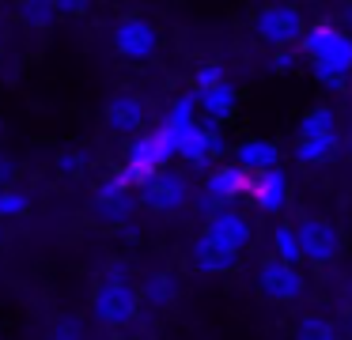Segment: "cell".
<instances>
[{
    "label": "cell",
    "instance_id": "1",
    "mask_svg": "<svg viewBox=\"0 0 352 340\" xmlns=\"http://www.w3.org/2000/svg\"><path fill=\"white\" fill-rule=\"evenodd\" d=\"M299 57H307L322 87L341 91L352 76V34H344L337 23H311L299 38Z\"/></svg>",
    "mask_w": 352,
    "mask_h": 340
},
{
    "label": "cell",
    "instance_id": "2",
    "mask_svg": "<svg viewBox=\"0 0 352 340\" xmlns=\"http://www.w3.org/2000/svg\"><path fill=\"white\" fill-rule=\"evenodd\" d=\"M175 159H178L175 136H170L163 125H155V128H144V133H137L129 140V148H125V163H122L118 174H122V181L129 189H140L155 170L170 166Z\"/></svg>",
    "mask_w": 352,
    "mask_h": 340
},
{
    "label": "cell",
    "instance_id": "3",
    "mask_svg": "<svg viewBox=\"0 0 352 340\" xmlns=\"http://www.w3.org/2000/svg\"><path fill=\"white\" fill-rule=\"evenodd\" d=\"M140 295H137V280L125 276V280H110L99 276L91 291V317L107 329H125L140 317Z\"/></svg>",
    "mask_w": 352,
    "mask_h": 340
},
{
    "label": "cell",
    "instance_id": "4",
    "mask_svg": "<svg viewBox=\"0 0 352 340\" xmlns=\"http://www.w3.org/2000/svg\"><path fill=\"white\" fill-rule=\"evenodd\" d=\"M254 38L269 49H288V45H299L307 30V19L292 0H269L254 12Z\"/></svg>",
    "mask_w": 352,
    "mask_h": 340
},
{
    "label": "cell",
    "instance_id": "5",
    "mask_svg": "<svg viewBox=\"0 0 352 340\" xmlns=\"http://www.w3.org/2000/svg\"><path fill=\"white\" fill-rule=\"evenodd\" d=\"M160 27H155L152 19H144V15H122V19L114 23V30H110V45H114V53L122 60H129V65H144V60H152L155 53H160Z\"/></svg>",
    "mask_w": 352,
    "mask_h": 340
},
{
    "label": "cell",
    "instance_id": "6",
    "mask_svg": "<svg viewBox=\"0 0 352 340\" xmlns=\"http://www.w3.org/2000/svg\"><path fill=\"white\" fill-rule=\"evenodd\" d=\"M296 227V242H299V257H303L307 264H314V269H322V264L337 261L341 257V231H337L333 219L326 216H303Z\"/></svg>",
    "mask_w": 352,
    "mask_h": 340
},
{
    "label": "cell",
    "instance_id": "7",
    "mask_svg": "<svg viewBox=\"0 0 352 340\" xmlns=\"http://www.w3.org/2000/svg\"><path fill=\"white\" fill-rule=\"evenodd\" d=\"M133 212H137V189L125 185L118 170L99 178V185L91 189V216L102 227H125Z\"/></svg>",
    "mask_w": 352,
    "mask_h": 340
},
{
    "label": "cell",
    "instance_id": "8",
    "mask_svg": "<svg viewBox=\"0 0 352 340\" xmlns=\"http://www.w3.org/2000/svg\"><path fill=\"white\" fill-rule=\"evenodd\" d=\"M137 204H144L148 212H160V216H170V212H182L190 204V178L182 170H155L144 185L137 189Z\"/></svg>",
    "mask_w": 352,
    "mask_h": 340
},
{
    "label": "cell",
    "instance_id": "9",
    "mask_svg": "<svg viewBox=\"0 0 352 340\" xmlns=\"http://www.w3.org/2000/svg\"><path fill=\"white\" fill-rule=\"evenodd\" d=\"M246 185H250V174L235 163H216L205 170V189H201L197 204L205 216H212L216 208H235L239 196H246Z\"/></svg>",
    "mask_w": 352,
    "mask_h": 340
},
{
    "label": "cell",
    "instance_id": "10",
    "mask_svg": "<svg viewBox=\"0 0 352 340\" xmlns=\"http://www.w3.org/2000/svg\"><path fill=\"white\" fill-rule=\"evenodd\" d=\"M258 291H261V299L276 302V306H288V302L303 299L307 280L299 272V264H284L276 257H269V261L258 264Z\"/></svg>",
    "mask_w": 352,
    "mask_h": 340
},
{
    "label": "cell",
    "instance_id": "11",
    "mask_svg": "<svg viewBox=\"0 0 352 340\" xmlns=\"http://www.w3.org/2000/svg\"><path fill=\"white\" fill-rule=\"evenodd\" d=\"M223 151H228V140H223L220 125H212V121H205V117H197V125L178 140V159H186L193 170L216 166V159H220Z\"/></svg>",
    "mask_w": 352,
    "mask_h": 340
},
{
    "label": "cell",
    "instance_id": "12",
    "mask_svg": "<svg viewBox=\"0 0 352 340\" xmlns=\"http://www.w3.org/2000/svg\"><path fill=\"white\" fill-rule=\"evenodd\" d=\"M246 196L254 201V208L265 212V216H284L292 204V178L284 166H269V170L250 174V185Z\"/></svg>",
    "mask_w": 352,
    "mask_h": 340
},
{
    "label": "cell",
    "instance_id": "13",
    "mask_svg": "<svg viewBox=\"0 0 352 340\" xmlns=\"http://www.w3.org/2000/svg\"><path fill=\"white\" fill-rule=\"evenodd\" d=\"M102 125H107V133H114V136L144 133V125H148L144 98H140L137 91H114L110 102H107V110H102Z\"/></svg>",
    "mask_w": 352,
    "mask_h": 340
},
{
    "label": "cell",
    "instance_id": "14",
    "mask_svg": "<svg viewBox=\"0 0 352 340\" xmlns=\"http://www.w3.org/2000/svg\"><path fill=\"white\" fill-rule=\"evenodd\" d=\"M205 234H212V238L223 242L228 249L243 253L254 238V223H250V216H243L239 208H216L212 216L205 219Z\"/></svg>",
    "mask_w": 352,
    "mask_h": 340
},
{
    "label": "cell",
    "instance_id": "15",
    "mask_svg": "<svg viewBox=\"0 0 352 340\" xmlns=\"http://www.w3.org/2000/svg\"><path fill=\"white\" fill-rule=\"evenodd\" d=\"M239 257H243V253L228 249L223 242H216L212 234H205V231H201L197 238H193V246H190L193 269L205 272V276H223V272H235L239 269Z\"/></svg>",
    "mask_w": 352,
    "mask_h": 340
},
{
    "label": "cell",
    "instance_id": "16",
    "mask_svg": "<svg viewBox=\"0 0 352 340\" xmlns=\"http://www.w3.org/2000/svg\"><path fill=\"white\" fill-rule=\"evenodd\" d=\"M193 102H197V117L212 121V125H223V121L239 110V87L231 80H223V83H216V87L193 91Z\"/></svg>",
    "mask_w": 352,
    "mask_h": 340
},
{
    "label": "cell",
    "instance_id": "17",
    "mask_svg": "<svg viewBox=\"0 0 352 340\" xmlns=\"http://www.w3.org/2000/svg\"><path fill=\"white\" fill-rule=\"evenodd\" d=\"M231 163L243 166L246 174H258V170H269V166H280V144L269 140V136H246V140L235 144Z\"/></svg>",
    "mask_w": 352,
    "mask_h": 340
},
{
    "label": "cell",
    "instance_id": "18",
    "mask_svg": "<svg viewBox=\"0 0 352 340\" xmlns=\"http://www.w3.org/2000/svg\"><path fill=\"white\" fill-rule=\"evenodd\" d=\"M137 295H140V306L167 310L178 299V276L167 269H152L144 272V280H137Z\"/></svg>",
    "mask_w": 352,
    "mask_h": 340
},
{
    "label": "cell",
    "instance_id": "19",
    "mask_svg": "<svg viewBox=\"0 0 352 340\" xmlns=\"http://www.w3.org/2000/svg\"><path fill=\"white\" fill-rule=\"evenodd\" d=\"M341 155V133L333 136H311V140H296L292 148V159L299 166H326Z\"/></svg>",
    "mask_w": 352,
    "mask_h": 340
},
{
    "label": "cell",
    "instance_id": "20",
    "mask_svg": "<svg viewBox=\"0 0 352 340\" xmlns=\"http://www.w3.org/2000/svg\"><path fill=\"white\" fill-rule=\"evenodd\" d=\"M160 125L167 128L170 136H175V144L182 140V136L190 133L193 125H197V102H193V91H182V95H178L175 102L167 106V117H163Z\"/></svg>",
    "mask_w": 352,
    "mask_h": 340
},
{
    "label": "cell",
    "instance_id": "21",
    "mask_svg": "<svg viewBox=\"0 0 352 340\" xmlns=\"http://www.w3.org/2000/svg\"><path fill=\"white\" fill-rule=\"evenodd\" d=\"M337 133V110L333 106H311V110L299 113L296 125V140H311V136H333Z\"/></svg>",
    "mask_w": 352,
    "mask_h": 340
},
{
    "label": "cell",
    "instance_id": "22",
    "mask_svg": "<svg viewBox=\"0 0 352 340\" xmlns=\"http://www.w3.org/2000/svg\"><path fill=\"white\" fill-rule=\"evenodd\" d=\"M296 340H341V329L326 314H307L296 325Z\"/></svg>",
    "mask_w": 352,
    "mask_h": 340
},
{
    "label": "cell",
    "instance_id": "23",
    "mask_svg": "<svg viewBox=\"0 0 352 340\" xmlns=\"http://www.w3.org/2000/svg\"><path fill=\"white\" fill-rule=\"evenodd\" d=\"M19 23L27 30H50L57 23V12L50 0H19Z\"/></svg>",
    "mask_w": 352,
    "mask_h": 340
},
{
    "label": "cell",
    "instance_id": "24",
    "mask_svg": "<svg viewBox=\"0 0 352 340\" xmlns=\"http://www.w3.org/2000/svg\"><path fill=\"white\" fill-rule=\"evenodd\" d=\"M273 257L284 264H299V242H296V227L292 223H276L273 227Z\"/></svg>",
    "mask_w": 352,
    "mask_h": 340
},
{
    "label": "cell",
    "instance_id": "25",
    "mask_svg": "<svg viewBox=\"0 0 352 340\" xmlns=\"http://www.w3.org/2000/svg\"><path fill=\"white\" fill-rule=\"evenodd\" d=\"M91 166V155H87V148H61L54 159V170L61 174V178H80V174Z\"/></svg>",
    "mask_w": 352,
    "mask_h": 340
},
{
    "label": "cell",
    "instance_id": "26",
    "mask_svg": "<svg viewBox=\"0 0 352 340\" xmlns=\"http://www.w3.org/2000/svg\"><path fill=\"white\" fill-rule=\"evenodd\" d=\"M31 212V196L16 185H4L0 189V223H8V219H23Z\"/></svg>",
    "mask_w": 352,
    "mask_h": 340
},
{
    "label": "cell",
    "instance_id": "27",
    "mask_svg": "<svg viewBox=\"0 0 352 340\" xmlns=\"http://www.w3.org/2000/svg\"><path fill=\"white\" fill-rule=\"evenodd\" d=\"M223 80H228V68H223L220 60H201L197 72H193V91L216 87V83H223Z\"/></svg>",
    "mask_w": 352,
    "mask_h": 340
},
{
    "label": "cell",
    "instance_id": "28",
    "mask_svg": "<svg viewBox=\"0 0 352 340\" xmlns=\"http://www.w3.org/2000/svg\"><path fill=\"white\" fill-rule=\"evenodd\" d=\"M46 340H87V329L80 317H61V321H54Z\"/></svg>",
    "mask_w": 352,
    "mask_h": 340
},
{
    "label": "cell",
    "instance_id": "29",
    "mask_svg": "<svg viewBox=\"0 0 352 340\" xmlns=\"http://www.w3.org/2000/svg\"><path fill=\"white\" fill-rule=\"evenodd\" d=\"M273 68L280 76L296 72V68H299V49H296V45H288V49H273Z\"/></svg>",
    "mask_w": 352,
    "mask_h": 340
},
{
    "label": "cell",
    "instance_id": "30",
    "mask_svg": "<svg viewBox=\"0 0 352 340\" xmlns=\"http://www.w3.org/2000/svg\"><path fill=\"white\" fill-rule=\"evenodd\" d=\"M50 4H54L57 19H61V15H72V19H76V15H87V12H91L95 0H50Z\"/></svg>",
    "mask_w": 352,
    "mask_h": 340
},
{
    "label": "cell",
    "instance_id": "31",
    "mask_svg": "<svg viewBox=\"0 0 352 340\" xmlns=\"http://www.w3.org/2000/svg\"><path fill=\"white\" fill-rule=\"evenodd\" d=\"M16 170H19V166H16V159H12L8 151H0V189L16 181Z\"/></svg>",
    "mask_w": 352,
    "mask_h": 340
},
{
    "label": "cell",
    "instance_id": "32",
    "mask_svg": "<svg viewBox=\"0 0 352 340\" xmlns=\"http://www.w3.org/2000/svg\"><path fill=\"white\" fill-rule=\"evenodd\" d=\"M99 276H110V280H125V276H129V264H125V261H110L107 269L99 272Z\"/></svg>",
    "mask_w": 352,
    "mask_h": 340
},
{
    "label": "cell",
    "instance_id": "33",
    "mask_svg": "<svg viewBox=\"0 0 352 340\" xmlns=\"http://www.w3.org/2000/svg\"><path fill=\"white\" fill-rule=\"evenodd\" d=\"M337 27H341L344 34H352V0H349V4H341V23H337Z\"/></svg>",
    "mask_w": 352,
    "mask_h": 340
},
{
    "label": "cell",
    "instance_id": "34",
    "mask_svg": "<svg viewBox=\"0 0 352 340\" xmlns=\"http://www.w3.org/2000/svg\"><path fill=\"white\" fill-rule=\"evenodd\" d=\"M344 299H349V306H352V276H349V284H344Z\"/></svg>",
    "mask_w": 352,
    "mask_h": 340
},
{
    "label": "cell",
    "instance_id": "35",
    "mask_svg": "<svg viewBox=\"0 0 352 340\" xmlns=\"http://www.w3.org/2000/svg\"><path fill=\"white\" fill-rule=\"evenodd\" d=\"M349 332H352V306H349Z\"/></svg>",
    "mask_w": 352,
    "mask_h": 340
}]
</instances>
